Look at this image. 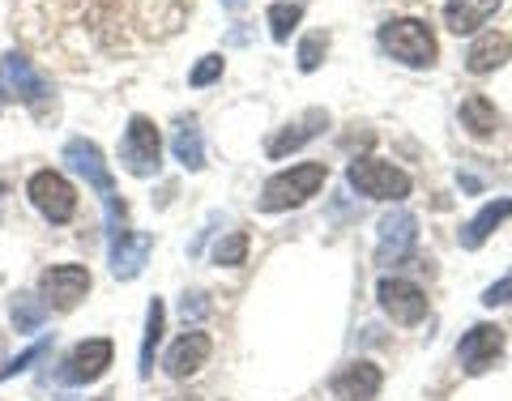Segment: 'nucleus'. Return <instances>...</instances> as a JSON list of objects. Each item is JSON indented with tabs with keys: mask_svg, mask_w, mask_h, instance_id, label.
<instances>
[{
	"mask_svg": "<svg viewBox=\"0 0 512 401\" xmlns=\"http://www.w3.org/2000/svg\"><path fill=\"white\" fill-rule=\"evenodd\" d=\"M64 163H69L82 180L99 192L103 197V210H107V235L116 239L120 235V227H124V205H120V197H116V184H111V171H107V163H103V154H99V146L94 141H86V137H73L69 146H64Z\"/></svg>",
	"mask_w": 512,
	"mask_h": 401,
	"instance_id": "obj_1",
	"label": "nucleus"
},
{
	"mask_svg": "<svg viewBox=\"0 0 512 401\" xmlns=\"http://www.w3.org/2000/svg\"><path fill=\"white\" fill-rule=\"evenodd\" d=\"M329 180V167L325 163H299L291 171H278L269 175L265 188H261V210L265 214H282V210H295V205L312 201L320 188Z\"/></svg>",
	"mask_w": 512,
	"mask_h": 401,
	"instance_id": "obj_2",
	"label": "nucleus"
},
{
	"mask_svg": "<svg viewBox=\"0 0 512 401\" xmlns=\"http://www.w3.org/2000/svg\"><path fill=\"white\" fill-rule=\"evenodd\" d=\"M380 47L393 60L410 64V69H431L436 56H440L436 35H431V26L419 22V18H393V22H384L380 26Z\"/></svg>",
	"mask_w": 512,
	"mask_h": 401,
	"instance_id": "obj_3",
	"label": "nucleus"
},
{
	"mask_svg": "<svg viewBox=\"0 0 512 401\" xmlns=\"http://www.w3.org/2000/svg\"><path fill=\"white\" fill-rule=\"evenodd\" d=\"M346 180L359 197H372V201H402L414 188L410 175L402 167L384 163V158H355V163L346 167Z\"/></svg>",
	"mask_w": 512,
	"mask_h": 401,
	"instance_id": "obj_4",
	"label": "nucleus"
},
{
	"mask_svg": "<svg viewBox=\"0 0 512 401\" xmlns=\"http://www.w3.org/2000/svg\"><path fill=\"white\" fill-rule=\"evenodd\" d=\"M26 197L47 222H56V227H64V222L77 214V188L64 180L60 171H35L26 180Z\"/></svg>",
	"mask_w": 512,
	"mask_h": 401,
	"instance_id": "obj_5",
	"label": "nucleus"
},
{
	"mask_svg": "<svg viewBox=\"0 0 512 401\" xmlns=\"http://www.w3.org/2000/svg\"><path fill=\"white\" fill-rule=\"evenodd\" d=\"M158 158H163V137L150 116H133L124 128V141H120V163L128 175H154L158 171Z\"/></svg>",
	"mask_w": 512,
	"mask_h": 401,
	"instance_id": "obj_6",
	"label": "nucleus"
},
{
	"mask_svg": "<svg viewBox=\"0 0 512 401\" xmlns=\"http://www.w3.org/2000/svg\"><path fill=\"white\" fill-rule=\"evenodd\" d=\"M111 355H116V346H111L107 338L77 342L69 355H64V363L56 367V380L69 384V389H77V384H94L111 367Z\"/></svg>",
	"mask_w": 512,
	"mask_h": 401,
	"instance_id": "obj_7",
	"label": "nucleus"
},
{
	"mask_svg": "<svg viewBox=\"0 0 512 401\" xmlns=\"http://www.w3.org/2000/svg\"><path fill=\"white\" fill-rule=\"evenodd\" d=\"M86 291H90V269L86 265H52L39 278V295H43L47 308H56V312H73L77 303L86 299Z\"/></svg>",
	"mask_w": 512,
	"mask_h": 401,
	"instance_id": "obj_8",
	"label": "nucleus"
},
{
	"mask_svg": "<svg viewBox=\"0 0 512 401\" xmlns=\"http://www.w3.org/2000/svg\"><path fill=\"white\" fill-rule=\"evenodd\" d=\"M376 299H380V308L384 316L393 320V325H419V320L427 316V295H423V286H414L406 278H380L376 286Z\"/></svg>",
	"mask_w": 512,
	"mask_h": 401,
	"instance_id": "obj_9",
	"label": "nucleus"
},
{
	"mask_svg": "<svg viewBox=\"0 0 512 401\" xmlns=\"http://www.w3.org/2000/svg\"><path fill=\"white\" fill-rule=\"evenodd\" d=\"M504 355V329L500 325H474L457 346V359L466 367V376H483Z\"/></svg>",
	"mask_w": 512,
	"mask_h": 401,
	"instance_id": "obj_10",
	"label": "nucleus"
},
{
	"mask_svg": "<svg viewBox=\"0 0 512 401\" xmlns=\"http://www.w3.org/2000/svg\"><path fill=\"white\" fill-rule=\"evenodd\" d=\"M414 244H419V218H414L410 210H393L389 218H380V248H376L380 265L406 261Z\"/></svg>",
	"mask_w": 512,
	"mask_h": 401,
	"instance_id": "obj_11",
	"label": "nucleus"
},
{
	"mask_svg": "<svg viewBox=\"0 0 512 401\" xmlns=\"http://www.w3.org/2000/svg\"><path fill=\"white\" fill-rule=\"evenodd\" d=\"M0 82H5V90L22 103H43L47 99V82L35 73V64H30L26 56H18V52H9L5 60H0Z\"/></svg>",
	"mask_w": 512,
	"mask_h": 401,
	"instance_id": "obj_12",
	"label": "nucleus"
},
{
	"mask_svg": "<svg viewBox=\"0 0 512 401\" xmlns=\"http://www.w3.org/2000/svg\"><path fill=\"white\" fill-rule=\"evenodd\" d=\"M210 355H214V342H210V333H201V329H188L180 342H175L171 350H167V376H175V380H184V376H192V372H201L205 363H210Z\"/></svg>",
	"mask_w": 512,
	"mask_h": 401,
	"instance_id": "obj_13",
	"label": "nucleus"
},
{
	"mask_svg": "<svg viewBox=\"0 0 512 401\" xmlns=\"http://www.w3.org/2000/svg\"><path fill=\"white\" fill-rule=\"evenodd\" d=\"M329 128V111H320V107H312V111H303V116L295 120V124H286L282 133H274L269 137V146H265V154L269 158H286L291 150H299V146H308L312 137H320Z\"/></svg>",
	"mask_w": 512,
	"mask_h": 401,
	"instance_id": "obj_14",
	"label": "nucleus"
},
{
	"mask_svg": "<svg viewBox=\"0 0 512 401\" xmlns=\"http://www.w3.org/2000/svg\"><path fill=\"white\" fill-rule=\"evenodd\" d=\"M380 384H384V376H380L376 363H350L329 380V389L342 401H372L380 393Z\"/></svg>",
	"mask_w": 512,
	"mask_h": 401,
	"instance_id": "obj_15",
	"label": "nucleus"
},
{
	"mask_svg": "<svg viewBox=\"0 0 512 401\" xmlns=\"http://www.w3.org/2000/svg\"><path fill=\"white\" fill-rule=\"evenodd\" d=\"M508 56H512L508 35H500V30H487V35H478V39L470 43V52H466V73L487 77V73L500 69V64H508Z\"/></svg>",
	"mask_w": 512,
	"mask_h": 401,
	"instance_id": "obj_16",
	"label": "nucleus"
},
{
	"mask_svg": "<svg viewBox=\"0 0 512 401\" xmlns=\"http://www.w3.org/2000/svg\"><path fill=\"white\" fill-rule=\"evenodd\" d=\"M500 5L504 0H444V26L453 35H474L478 26H487V18Z\"/></svg>",
	"mask_w": 512,
	"mask_h": 401,
	"instance_id": "obj_17",
	"label": "nucleus"
},
{
	"mask_svg": "<svg viewBox=\"0 0 512 401\" xmlns=\"http://www.w3.org/2000/svg\"><path fill=\"white\" fill-rule=\"evenodd\" d=\"M146 256H150V235H128L120 231L116 239H111V274L116 278H137L141 274V265H146Z\"/></svg>",
	"mask_w": 512,
	"mask_h": 401,
	"instance_id": "obj_18",
	"label": "nucleus"
},
{
	"mask_svg": "<svg viewBox=\"0 0 512 401\" xmlns=\"http://www.w3.org/2000/svg\"><path fill=\"white\" fill-rule=\"evenodd\" d=\"M512 218V197H500V201H487L483 210H478L470 222H466V231H461V248H483L491 231H500V222Z\"/></svg>",
	"mask_w": 512,
	"mask_h": 401,
	"instance_id": "obj_19",
	"label": "nucleus"
},
{
	"mask_svg": "<svg viewBox=\"0 0 512 401\" xmlns=\"http://www.w3.org/2000/svg\"><path fill=\"white\" fill-rule=\"evenodd\" d=\"M500 124H504V116L495 111L487 94H466V99H461V128H470L474 137H495Z\"/></svg>",
	"mask_w": 512,
	"mask_h": 401,
	"instance_id": "obj_20",
	"label": "nucleus"
},
{
	"mask_svg": "<svg viewBox=\"0 0 512 401\" xmlns=\"http://www.w3.org/2000/svg\"><path fill=\"white\" fill-rule=\"evenodd\" d=\"M171 150H175V158H180V163H184L188 171H201V167H205V141H201V128L192 124V120L175 128Z\"/></svg>",
	"mask_w": 512,
	"mask_h": 401,
	"instance_id": "obj_21",
	"label": "nucleus"
},
{
	"mask_svg": "<svg viewBox=\"0 0 512 401\" xmlns=\"http://www.w3.org/2000/svg\"><path fill=\"white\" fill-rule=\"evenodd\" d=\"M163 325H167V308H163V299H154V303H150V312H146V342H141V376H154V350H158V342H163Z\"/></svg>",
	"mask_w": 512,
	"mask_h": 401,
	"instance_id": "obj_22",
	"label": "nucleus"
},
{
	"mask_svg": "<svg viewBox=\"0 0 512 401\" xmlns=\"http://www.w3.org/2000/svg\"><path fill=\"white\" fill-rule=\"evenodd\" d=\"M299 18H303V9L291 5V0H278V5H269V13H265L269 35H274L278 43H286V39H291V30L299 26Z\"/></svg>",
	"mask_w": 512,
	"mask_h": 401,
	"instance_id": "obj_23",
	"label": "nucleus"
},
{
	"mask_svg": "<svg viewBox=\"0 0 512 401\" xmlns=\"http://www.w3.org/2000/svg\"><path fill=\"white\" fill-rule=\"evenodd\" d=\"M43 320H47V303L35 295H18V303H13V325H18V333L39 329Z\"/></svg>",
	"mask_w": 512,
	"mask_h": 401,
	"instance_id": "obj_24",
	"label": "nucleus"
},
{
	"mask_svg": "<svg viewBox=\"0 0 512 401\" xmlns=\"http://www.w3.org/2000/svg\"><path fill=\"white\" fill-rule=\"evenodd\" d=\"M214 261H218V265H227V269L244 265V261H248V231L222 235V239H218V248H214Z\"/></svg>",
	"mask_w": 512,
	"mask_h": 401,
	"instance_id": "obj_25",
	"label": "nucleus"
},
{
	"mask_svg": "<svg viewBox=\"0 0 512 401\" xmlns=\"http://www.w3.org/2000/svg\"><path fill=\"white\" fill-rule=\"evenodd\" d=\"M329 52V39L325 35H308L299 43V69L303 73H312V69H320V56Z\"/></svg>",
	"mask_w": 512,
	"mask_h": 401,
	"instance_id": "obj_26",
	"label": "nucleus"
},
{
	"mask_svg": "<svg viewBox=\"0 0 512 401\" xmlns=\"http://www.w3.org/2000/svg\"><path fill=\"white\" fill-rule=\"evenodd\" d=\"M43 355H47V338H43V342H35V346H30V350H22V355H18V359H9L5 367H0V380H13V376H22V372H26V367H30V363H39Z\"/></svg>",
	"mask_w": 512,
	"mask_h": 401,
	"instance_id": "obj_27",
	"label": "nucleus"
},
{
	"mask_svg": "<svg viewBox=\"0 0 512 401\" xmlns=\"http://www.w3.org/2000/svg\"><path fill=\"white\" fill-rule=\"evenodd\" d=\"M218 77H222V56H201V64L188 73V82L192 86H210V82H218Z\"/></svg>",
	"mask_w": 512,
	"mask_h": 401,
	"instance_id": "obj_28",
	"label": "nucleus"
},
{
	"mask_svg": "<svg viewBox=\"0 0 512 401\" xmlns=\"http://www.w3.org/2000/svg\"><path fill=\"white\" fill-rule=\"evenodd\" d=\"M483 303H487V308H504V303H512V274L500 278L495 286H487V291H483Z\"/></svg>",
	"mask_w": 512,
	"mask_h": 401,
	"instance_id": "obj_29",
	"label": "nucleus"
},
{
	"mask_svg": "<svg viewBox=\"0 0 512 401\" xmlns=\"http://www.w3.org/2000/svg\"><path fill=\"white\" fill-rule=\"evenodd\" d=\"M222 5H227V9H235V13H239V9H244V0H222Z\"/></svg>",
	"mask_w": 512,
	"mask_h": 401,
	"instance_id": "obj_30",
	"label": "nucleus"
},
{
	"mask_svg": "<svg viewBox=\"0 0 512 401\" xmlns=\"http://www.w3.org/2000/svg\"><path fill=\"white\" fill-rule=\"evenodd\" d=\"M171 401H197V397H171Z\"/></svg>",
	"mask_w": 512,
	"mask_h": 401,
	"instance_id": "obj_31",
	"label": "nucleus"
},
{
	"mask_svg": "<svg viewBox=\"0 0 512 401\" xmlns=\"http://www.w3.org/2000/svg\"><path fill=\"white\" fill-rule=\"evenodd\" d=\"M0 107H5V99H0Z\"/></svg>",
	"mask_w": 512,
	"mask_h": 401,
	"instance_id": "obj_32",
	"label": "nucleus"
}]
</instances>
